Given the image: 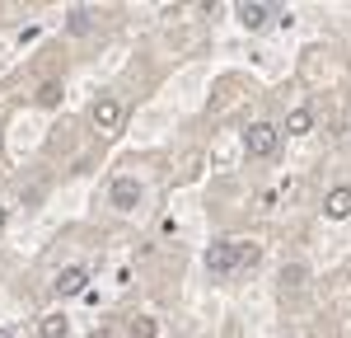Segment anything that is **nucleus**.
<instances>
[{"mask_svg":"<svg viewBox=\"0 0 351 338\" xmlns=\"http://www.w3.org/2000/svg\"><path fill=\"white\" fill-rule=\"evenodd\" d=\"M258 258H263V249L253 240H216L206 249V273L211 278H234L239 268H258Z\"/></svg>","mask_w":351,"mask_h":338,"instance_id":"obj_1","label":"nucleus"},{"mask_svg":"<svg viewBox=\"0 0 351 338\" xmlns=\"http://www.w3.org/2000/svg\"><path fill=\"white\" fill-rule=\"evenodd\" d=\"M33 104H38V109H56V104H61V80H43L38 94H33Z\"/></svg>","mask_w":351,"mask_h":338,"instance_id":"obj_11","label":"nucleus"},{"mask_svg":"<svg viewBox=\"0 0 351 338\" xmlns=\"http://www.w3.org/2000/svg\"><path fill=\"white\" fill-rule=\"evenodd\" d=\"M5 221H10V212H5V207H0V230H5Z\"/></svg>","mask_w":351,"mask_h":338,"instance_id":"obj_14","label":"nucleus"},{"mask_svg":"<svg viewBox=\"0 0 351 338\" xmlns=\"http://www.w3.org/2000/svg\"><path fill=\"white\" fill-rule=\"evenodd\" d=\"M324 212L332 221H347L351 216V188H332V193L324 197Z\"/></svg>","mask_w":351,"mask_h":338,"instance_id":"obj_7","label":"nucleus"},{"mask_svg":"<svg viewBox=\"0 0 351 338\" xmlns=\"http://www.w3.org/2000/svg\"><path fill=\"white\" fill-rule=\"evenodd\" d=\"M52 291L56 296H84L89 291V273H84L80 263H71V268H61L52 278Z\"/></svg>","mask_w":351,"mask_h":338,"instance_id":"obj_5","label":"nucleus"},{"mask_svg":"<svg viewBox=\"0 0 351 338\" xmlns=\"http://www.w3.org/2000/svg\"><path fill=\"white\" fill-rule=\"evenodd\" d=\"M304 278H309V273H304L300 263H291V268L281 273V286H286V291H300V286H304Z\"/></svg>","mask_w":351,"mask_h":338,"instance_id":"obj_13","label":"nucleus"},{"mask_svg":"<svg viewBox=\"0 0 351 338\" xmlns=\"http://www.w3.org/2000/svg\"><path fill=\"white\" fill-rule=\"evenodd\" d=\"M276 146H281V127H271V122H253V127L243 132V150H248L253 160L276 155Z\"/></svg>","mask_w":351,"mask_h":338,"instance_id":"obj_3","label":"nucleus"},{"mask_svg":"<svg viewBox=\"0 0 351 338\" xmlns=\"http://www.w3.org/2000/svg\"><path fill=\"white\" fill-rule=\"evenodd\" d=\"M0 338H14V329H0Z\"/></svg>","mask_w":351,"mask_h":338,"instance_id":"obj_15","label":"nucleus"},{"mask_svg":"<svg viewBox=\"0 0 351 338\" xmlns=\"http://www.w3.org/2000/svg\"><path fill=\"white\" fill-rule=\"evenodd\" d=\"M122 117H127V113H122V99H117V94H99V99L89 104V122H94L99 137H117V132H122Z\"/></svg>","mask_w":351,"mask_h":338,"instance_id":"obj_2","label":"nucleus"},{"mask_svg":"<svg viewBox=\"0 0 351 338\" xmlns=\"http://www.w3.org/2000/svg\"><path fill=\"white\" fill-rule=\"evenodd\" d=\"M141 197H145V188L136 183L132 174H122V179H112V188H108V202L117 207V212H136V207H141Z\"/></svg>","mask_w":351,"mask_h":338,"instance_id":"obj_4","label":"nucleus"},{"mask_svg":"<svg viewBox=\"0 0 351 338\" xmlns=\"http://www.w3.org/2000/svg\"><path fill=\"white\" fill-rule=\"evenodd\" d=\"M71 334V319L66 315H43L38 319V338H66Z\"/></svg>","mask_w":351,"mask_h":338,"instance_id":"obj_8","label":"nucleus"},{"mask_svg":"<svg viewBox=\"0 0 351 338\" xmlns=\"http://www.w3.org/2000/svg\"><path fill=\"white\" fill-rule=\"evenodd\" d=\"M66 28H71V33H89V28H99V14H94L89 5H75L71 19H66Z\"/></svg>","mask_w":351,"mask_h":338,"instance_id":"obj_9","label":"nucleus"},{"mask_svg":"<svg viewBox=\"0 0 351 338\" xmlns=\"http://www.w3.org/2000/svg\"><path fill=\"white\" fill-rule=\"evenodd\" d=\"M309 127H314V113L309 109H291L286 113V137H304Z\"/></svg>","mask_w":351,"mask_h":338,"instance_id":"obj_10","label":"nucleus"},{"mask_svg":"<svg viewBox=\"0 0 351 338\" xmlns=\"http://www.w3.org/2000/svg\"><path fill=\"white\" fill-rule=\"evenodd\" d=\"M127 334H132V338H155V334H160V319H150V315H136L132 324H127Z\"/></svg>","mask_w":351,"mask_h":338,"instance_id":"obj_12","label":"nucleus"},{"mask_svg":"<svg viewBox=\"0 0 351 338\" xmlns=\"http://www.w3.org/2000/svg\"><path fill=\"white\" fill-rule=\"evenodd\" d=\"M234 14H239V24L248 28V33H258V28H263V24L271 19V5H258V0H243V5L234 10Z\"/></svg>","mask_w":351,"mask_h":338,"instance_id":"obj_6","label":"nucleus"}]
</instances>
